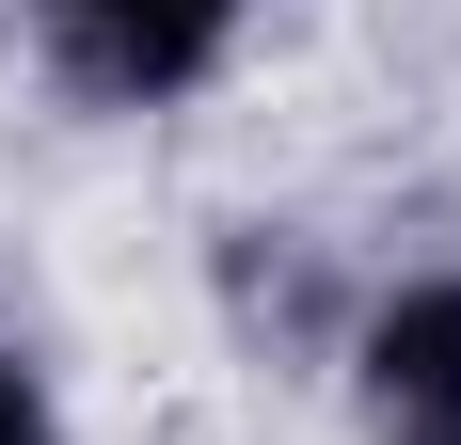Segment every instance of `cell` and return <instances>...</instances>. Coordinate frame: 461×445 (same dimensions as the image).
<instances>
[{
	"label": "cell",
	"mask_w": 461,
	"mask_h": 445,
	"mask_svg": "<svg viewBox=\"0 0 461 445\" xmlns=\"http://www.w3.org/2000/svg\"><path fill=\"white\" fill-rule=\"evenodd\" d=\"M255 48V0H32V64L64 112L95 128H143V112H191Z\"/></svg>",
	"instance_id": "obj_1"
},
{
	"label": "cell",
	"mask_w": 461,
	"mask_h": 445,
	"mask_svg": "<svg viewBox=\"0 0 461 445\" xmlns=\"http://www.w3.org/2000/svg\"><path fill=\"white\" fill-rule=\"evenodd\" d=\"M334 398H350V445H461V255L382 270L350 303Z\"/></svg>",
	"instance_id": "obj_2"
},
{
	"label": "cell",
	"mask_w": 461,
	"mask_h": 445,
	"mask_svg": "<svg viewBox=\"0 0 461 445\" xmlns=\"http://www.w3.org/2000/svg\"><path fill=\"white\" fill-rule=\"evenodd\" d=\"M350 303H366V286H334V270L303 255V222H223V318H239V334H286V350L334 366Z\"/></svg>",
	"instance_id": "obj_3"
},
{
	"label": "cell",
	"mask_w": 461,
	"mask_h": 445,
	"mask_svg": "<svg viewBox=\"0 0 461 445\" xmlns=\"http://www.w3.org/2000/svg\"><path fill=\"white\" fill-rule=\"evenodd\" d=\"M0 445H64V382L32 366V334L0 318Z\"/></svg>",
	"instance_id": "obj_4"
}]
</instances>
